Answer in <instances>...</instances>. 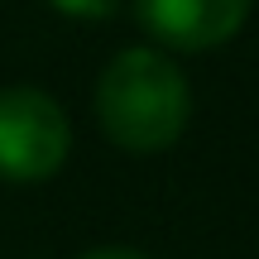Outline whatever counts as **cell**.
Instances as JSON below:
<instances>
[{"mask_svg":"<svg viewBox=\"0 0 259 259\" xmlns=\"http://www.w3.org/2000/svg\"><path fill=\"white\" fill-rule=\"evenodd\" d=\"M192 115V87L163 48H125L96 82V120L130 154L173 149Z\"/></svg>","mask_w":259,"mask_h":259,"instance_id":"6da1fadb","label":"cell"},{"mask_svg":"<svg viewBox=\"0 0 259 259\" xmlns=\"http://www.w3.org/2000/svg\"><path fill=\"white\" fill-rule=\"evenodd\" d=\"M72 125L63 106L38 87H0V178L48 183L67 163Z\"/></svg>","mask_w":259,"mask_h":259,"instance_id":"7a4b0ae2","label":"cell"},{"mask_svg":"<svg viewBox=\"0 0 259 259\" xmlns=\"http://www.w3.org/2000/svg\"><path fill=\"white\" fill-rule=\"evenodd\" d=\"M254 0H135V19L154 44L173 53L221 48L240 34Z\"/></svg>","mask_w":259,"mask_h":259,"instance_id":"3957f363","label":"cell"},{"mask_svg":"<svg viewBox=\"0 0 259 259\" xmlns=\"http://www.w3.org/2000/svg\"><path fill=\"white\" fill-rule=\"evenodd\" d=\"M48 5H53L58 15H67V19H87V24H101V19H111L115 10H120V0H48Z\"/></svg>","mask_w":259,"mask_h":259,"instance_id":"277c9868","label":"cell"},{"mask_svg":"<svg viewBox=\"0 0 259 259\" xmlns=\"http://www.w3.org/2000/svg\"><path fill=\"white\" fill-rule=\"evenodd\" d=\"M82 259H144V254H139V250H120V245H106V250H92Z\"/></svg>","mask_w":259,"mask_h":259,"instance_id":"5b68a950","label":"cell"}]
</instances>
